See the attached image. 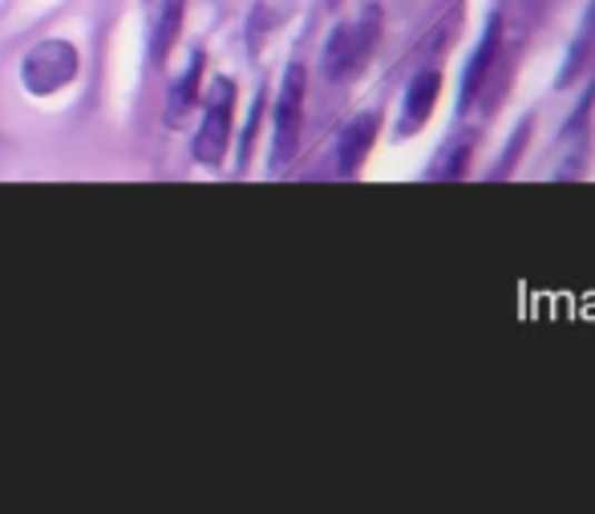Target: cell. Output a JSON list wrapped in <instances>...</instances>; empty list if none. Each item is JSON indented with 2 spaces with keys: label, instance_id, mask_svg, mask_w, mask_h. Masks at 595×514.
<instances>
[{
  "label": "cell",
  "instance_id": "cell-1",
  "mask_svg": "<svg viewBox=\"0 0 595 514\" xmlns=\"http://www.w3.org/2000/svg\"><path fill=\"white\" fill-rule=\"evenodd\" d=\"M377 33H381V9L377 4H369V9L360 12L357 24H337L325 46V78L328 81L353 78L369 61L373 46H377Z\"/></svg>",
  "mask_w": 595,
  "mask_h": 514
},
{
  "label": "cell",
  "instance_id": "cell-2",
  "mask_svg": "<svg viewBox=\"0 0 595 514\" xmlns=\"http://www.w3.org/2000/svg\"><path fill=\"white\" fill-rule=\"evenodd\" d=\"M304 90H308V73L304 66H288L276 98V135H271V170H284L296 158L304 126Z\"/></svg>",
  "mask_w": 595,
  "mask_h": 514
},
{
  "label": "cell",
  "instance_id": "cell-3",
  "mask_svg": "<svg viewBox=\"0 0 595 514\" xmlns=\"http://www.w3.org/2000/svg\"><path fill=\"white\" fill-rule=\"evenodd\" d=\"M231 110H236V81L215 78L207 93V110H202L199 135H195V158L202 167H219L231 146Z\"/></svg>",
  "mask_w": 595,
  "mask_h": 514
},
{
  "label": "cell",
  "instance_id": "cell-4",
  "mask_svg": "<svg viewBox=\"0 0 595 514\" xmlns=\"http://www.w3.org/2000/svg\"><path fill=\"white\" fill-rule=\"evenodd\" d=\"M73 78H78V49L69 46V41H41V46H33L24 53L21 81L24 90L37 93V98L57 93Z\"/></svg>",
  "mask_w": 595,
  "mask_h": 514
},
{
  "label": "cell",
  "instance_id": "cell-5",
  "mask_svg": "<svg viewBox=\"0 0 595 514\" xmlns=\"http://www.w3.org/2000/svg\"><path fill=\"white\" fill-rule=\"evenodd\" d=\"M377 130H381V113L377 110H365V113H357L353 122H345V130H340V138H337L340 175H357L360 162L369 158L373 142H377Z\"/></svg>",
  "mask_w": 595,
  "mask_h": 514
},
{
  "label": "cell",
  "instance_id": "cell-6",
  "mask_svg": "<svg viewBox=\"0 0 595 514\" xmlns=\"http://www.w3.org/2000/svg\"><path fill=\"white\" fill-rule=\"evenodd\" d=\"M442 93V73L438 69H422L414 81H409V90H405V106H401V135H414L422 126L429 122V113H434V101Z\"/></svg>",
  "mask_w": 595,
  "mask_h": 514
},
{
  "label": "cell",
  "instance_id": "cell-7",
  "mask_svg": "<svg viewBox=\"0 0 595 514\" xmlns=\"http://www.w3.org/2000/svg\"><path fill=\"white\" fill-rule=\"evenodd\" d=\"M495 57H498V17H490V21H486L483 41H478V49H474L470 61H466V73H462L458 110H470L474 106V98H478V90H483L486 73H490V66H495Z\"/></svg>",
  "mask_w": 595,
  "mask_h": 514
},
{
  "label": "cell",
  "instance_id": "cell-8",
  "mask_svg": "<svg viewBox=\"0 0 595 514\" xmlns=\"http://www.w3.org/2000/svg\"><path fill=\"white\" fill-rule=\"evenodd\" d=\"M202 66H207V57L195 49L191 61H187V73H182L179 81H175V90H170V106H167V122L179 126L187 113H191V106L199 101V78H202Z\"/></svg>",
  "mask_w": 595,
  "mask_h": 514
},
{
  "label": "cell",
  "instance_id": "cell-9",
  "mask_svg": "<svg viewBox=\"0 0 595 514\" xmlns=\"http://www.w3.org/2000/svg\"><path fill=\"white\" fill-rule=\"evenodd\" d=\"M182 9H187V0H162V12H158V29H155V61H167V53L175 49V41H179Z\"/></svg>",
  "mask_w": 595,
  "mask_h": 514
},
{
  "label": "cell",
  "instance_id": "cell-10",
  "mask_svg": "<svg viewBox=\"0 0 595 514\" xmlns=\"http://www.w3.org/2000/svg\"><path fill=\"white\" fill-rule=\"evenodd\" d=\"M592 41H595V0L592 9H587L584 24H579V33H575V46L567 49V61H563V73H559V86H567V81L579 73V66H584V57L592 53Z\"/></svg>",
  "mask_w": 595,
  "mask_h": 514
},
{
  "label": "cell",
  "instance_id": "cell-11",
  "mask_svg": "<svg viewBox=\"0 0 595 514\" xmlns=\"http://www.w3.org/2000/svg\"><path fill=\"white\" fill-rule=\"evenodd\" d=\"M259 113H264V90H259V98H256V110H251V118H248V135H244V146H239V167H248V158H251V142H256V126H259Z\"/></svg>",
  "mask_w": 595,
  "mask_h": 514
},
{
  "label": "cell",
  "instance_id": "cell-12",
  "mask_svg": "<svg viewBox=\"0 0 595 514\" xmlns=\"http://www.w3.org/2000/svg\"><path fill=\"white\" fill-rule=\"evenodd\" d=\"M466 158H470V146H458V150L446 158V170H442V175H446V179H458L462 170H466Z\"/></svg>",
  "mask_w": 595,
  "mask_h": 514
}]
</instances>
